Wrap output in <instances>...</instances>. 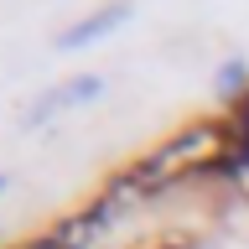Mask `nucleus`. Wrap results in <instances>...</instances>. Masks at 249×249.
Wrapping results in <instances>:
<instances>
[{"instance_id": "1", "label": "nucleus", "mask_w": 249, "mask_h": 249, "mask_svg": "<svg viewBox=\"0 0 249 249\" xmlns=\"http://www.w3.org/2000/svg\"><path fill=\"white\" fill-rule=\"evenodd\" d=\"M99 93H104V78H99V73L68 78V83H57L52 93H42V99L26 109V120H21V124H42V120H52L57 109H68V104H89V99H99Z\"/></svg>"}, {"instance_id": "2", "label": "nucleus", "mask_w": 249, "mask_h": 249, "mask_svg": "<svg viewBox=\"0 0 249 249\" xmlns=\"http://www.w3.org/2000/svg\"><path fill=\"white\" fill-rule=\"evenodd\" d=\"M124 21H130V5H124V0H109V5L89 11L83 21H73V26H62L57 47H62V52H73V47H89V42H99V36H109L114 26H124Z\"/></svg>"}, {"instance_id": "3", "label": "nucleus", "mask_w": 249, "mask_h": 249, "mask_svg": "<svg viewBox=\"0 0 249 249\" xmlns=\"http://www.w3.org/2000/svg\"><path fill=\"white\" fill-rule=\"evenodd\" d=\"M244 89H249V62L229 57L223 68H218V93H223V99H244Z\"/></svg>"}, {"instance_id": "4", "label": "nucleus", "mask_w": 249, "mask_h": 249, "mask_svg": "<svg viewBox=\"0 0 249 249\" xmlns=\"http://www.w3.org/2000/svg\"><path fill=\"white\" fill-rule=\"evenodd\" d=\"M239 166H249V89L239 99Z\"/></svg>"}, {"instance_id": "5", "label": "nucleus", "mask_w": 249, "mask_h": 249, "mask_svg": "<svg viewBox=\"0 0 249 249\" xmlns=\"http://www.w3.org/2000/svg\"><path fill=\"white\" fill-rule=\"evenodd\" d=\"M0 192H5V171H0Z\"/></svg>"}]
</instances>
